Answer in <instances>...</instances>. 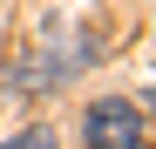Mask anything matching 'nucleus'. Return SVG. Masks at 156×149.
I'll return each mask as SVG.
<instances>
[{"label": "nucleus", "mask_w": 156, "mask_h": 149, "mask_svg": "<svg viewBox=\"0 0 156 149\" xmlns=\"http://www.w3.org/2000/svg\"><path fill=\"white\" fill-rule=\"evenodd\" d=\"M88 149H143V115L122 95H102L88 109Z\"/></svg>", "instance_id": "obj_1"}, {"label": "nucleus", "mask_w": 156, "mask_h": 149, "mask_svg": "<svg viewBox=\"0 0 156 149\" xmlns=\"http://www.w3.org/2000/svg\"><path fill=\"white\" fill-rule=\"evenodd\" d=\"M0 149H55V129H20V136H7Z\"/></svg>", "instance_id": "obj_2"}, {"label": "nucleus", "mask_w": 156, "mask_h": 149, "mask_svg": "<svg viewBox=\"0 0 156 149\" xmlns=\"http://www.w3.org/2000/svg\"><path fill=\"white\" fill-rule=\"evenodd\" d=\"M149 109H156V88H149Z\"/></svg>", "instance_id": "obj_3"}]
</instances>
